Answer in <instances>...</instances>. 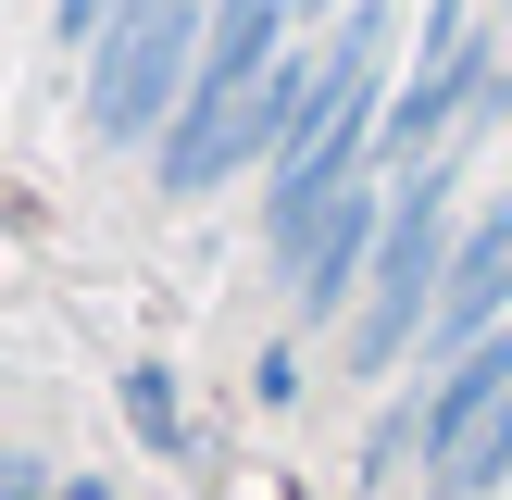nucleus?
<instances>
[{
	"label": "nucleus",
	"instance_id": "39448f33",
	"mask_svg": "<svg viewBox=\"0 0 512 500\" xmlns=\"http://www.w3.org/2000/svg\"><path fill=\"white\" fill-rule=\"evenodd\" d=\"M512 325V200H488V213H475V238L450 250V288H438V325H425V338H438V375L463 363L475 338H500Z\"/></svg>",
	"mask_w": 512,
	"mask_h": 500
},
{
	"label": "nucleus",
	"instance_id": "f257e3e1",
	"mask_svg": "<svg viewBox=\"0 0 512 500\" xmlns=\"http://www.w3.org/2000/svg\"><path fill=\"white\" fill-rule=\"evenodd\" d=\"M388 63H400V25L375 13V0L325 25V100H313V125L288 138V163L263 175V238L275 250H300V225H313L350 175H375V150H388V100H400Z\"/></svg>",
	"mask_w": 512,
	"mask_h": 500
},
{
	"label": "nucleus",
	"instance_id": "f03ea898",
	"mask_svg": "<svg viewBox=\"0 0 512 500\" xmlns=\"http://www.w3.org/2000/svg\"><path fill=\"white\" fill-rule=\"evenodd\" d=\"M200 50H213V0H125L113 38L88 50V125L113 150L163 138L188 113V88H200Z\"/></svg>",
	"mask_w": 512,
	"mask_h": 500
},
{
	"label": "nucleus",
	"instance_id": "7ed1b4c3",
	"mask_svg": "<svg viewBox=\"0 0 512 500\" xmlns=\"http://www.w3.org/2000/svg\"><path fill=\"white\" fill-rule=\"evenodd\" d=\"M450 175L425 163L413 188L388 200V250H375V275H363V325H350V363L363 375H388L400 350L425 338V325H438V288H450Z\"/></svg>",
	"mask_w": 512,
	"mask_h": 500
},
{
	"label": "nucleus",
	"instance_id": "6e6552de",
	"mask_svg": "<svg viewBox=\"0 0 512 500\" xmlns=\"http://www.w3.org/2000/svg\"><path fill=\"white\" fill-rule=\"evenodd\" d=\"M300 13H338V0H300Z\"/></svg>",
	"mask_w": 512,
	"mask_h": 500
},
{
	"label": "nucleus",
	"instance_id": "0eeeda50",
	"mask_svg": "<svg viewBox=\"0 0 512 500\" xmlns=\"http://www.w3.org/2000/svg\"><path fill=\"white\" fill-rule=\"evenodd\" d=\"M125 413H138V438H150V450H188V413H175L163 375H138V388H125Z\"/></svg>",
	"mask_w": 512,
	"mask_h": 500
},
{
	"label": "nucleus",
	"instance_id": "20e7f679",
	"mask_svg": "<svg viewBox=\"0 0 512 500\" xmlns=\"http://www.w3.org/2000/svg\"><path fill=\"white\" fill-rule=\"evenodd\" d=\"M475 75H488V38H475V13H463V0H438V13H425L413 75H400V100H388V150H400V163H425V150L463 125Z\"/></svg>",
	"mask_w": 512,
	"mask_h": 500
},
{
	"label": "nucleus",
	"instance_id": "423d86ee",
	"mask_svg": "<svg viewBox=\"0 0 512 500\" xmlns=\"http://www.w3.org/2000/svg\"><path fill=\"white\" fill-rule=\"evenodd\" d=\"M375 250H388V188H375V175H350V188L325 200L313 225H300L288 288L313 300V313H338V300H350V275H375Z\"/></svg>",
	"mask_w": 512,
	"mask_h": 500
}]
</instances>
